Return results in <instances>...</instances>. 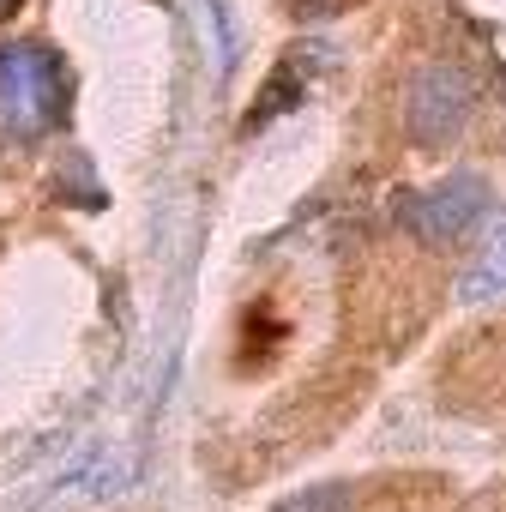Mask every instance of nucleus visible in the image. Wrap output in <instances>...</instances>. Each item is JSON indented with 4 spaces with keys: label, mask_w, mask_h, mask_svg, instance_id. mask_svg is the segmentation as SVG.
I'll return each mask as SVG.
<instances>
[{
    "label": "nucleus",
    "mask_w": 506,
    "mask_h": 512,
    "mask_svg": "<svg viewBox=\"0 0 506 512\" xmlns=\"http://www.w3.org/2000/svg\"><path fill=\"white\" fill-rule=\"evenodd\" d=\"M67 115V67L43 43H0V139L31 145Z\"/></svg>",
    "instance_id": "1"
},
{
    "label": "nucleus",
    "mask_w": 506,
    "mask_h": 512,
    "mask_svg": "<svg viewBox=\"0 0 506 512\" xmlns=\"http://www.w3.org/2000/svg\"><path fill=\"white\" fill-rule=\"evenodd\" d=\"M482 205H488V187H482L476 175H452V181L416 193V199L404 205V223H410L422 241H458V235L482 217Z\"/></svg>",
    "instance_id": "2"
},
{
    "label": "nucleus",
    "mask_w": 506,
    "mask_h": 512,
    "mask_svg": "<svg viewBox=\"0 0 506 512\" xmlns=\"http://www.w3.org/2000/svg\"><path fill=\"white\" fill-rule=\"evenodd\" d=\"M470 79L464 73H452V67H428L422 79H416V91H410V133L422 139V145H446L458 127H464V115H470Z\"/></svg>",
    "instance_id": "3"
},
{
    "label": "nucleus",
    "mask_w": 506,
    "mask_h": 512,
    "mask_svg": "<svg viewBox=\"0 0 506 512\" xmlns=\"http://www.w3.org/2000/svg\"><path fill=\"white\" fill-rule=\"evenodd\" d=\"M494 296H506V223H500V235L482 247V260L464 278V302H494Z\"/></svg>",
    "instance_id": "4"
},
{
    "label": "nucleus",
    "mask_w": 506,
    "mask_h": 512,
    "mask_svg": "<svg viewBox=\"0 0 506 512\" xmlns=\"http://www.w3.org/2000/svg\"><path fill=\"white\" fill-rule=\"evenodd\" d=\"M278 512H362V494H356L350 482H332V488H314V494L284 500Z\"/></svg>",
    "instance_id": "5"
},
{
    "label": "nucleus",
    "mask_w": 506,
    "mask_h": 512,
    "mask_svg": "<svg viewBox=\"0 0 506 512\" xmlns=\"http://www.w3.org/2000/svg\"><path fill=\"white\" fill-rule=\"evenodd\" d=\"M13 7H19V0H0V19H7V13H13Z\"/></svg>",
    "instance_id": "6"
}]
</instances>
